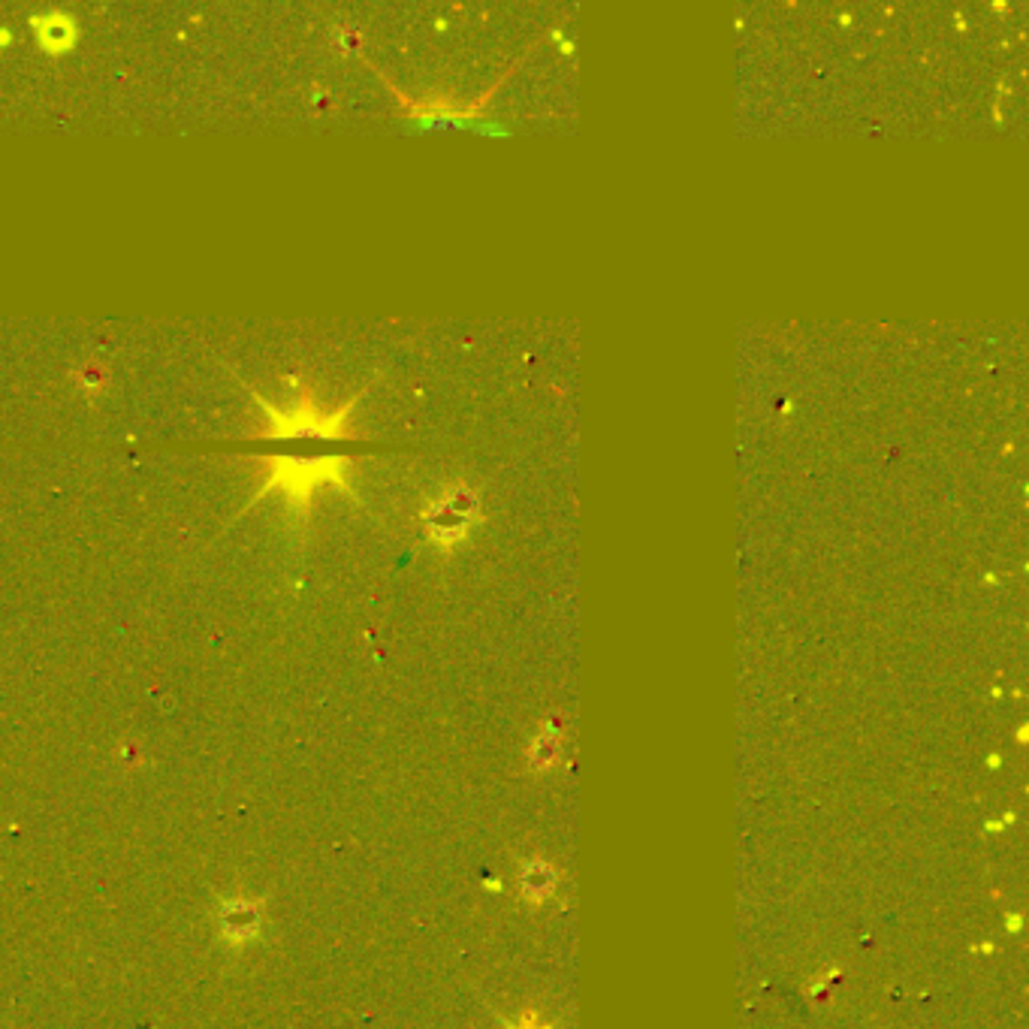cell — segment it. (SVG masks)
I'll return each mask as SVG.
<instances>
[{
  "label": "cell",
  "instance_id": "1",
  "mask_svg": "<svg viewBox=\"0 0 1029 1029\" xmlns=\"http://www.w3.org/2000/svg\"><path fill=\"white\" fill-rule=\"evenodd\" d=\"M37 31L43 37V46L49 52H64L70 43H73V25L67 19H58V16H49L46 22H37Z\"/></svg>",
  "mask_w": 1029,
  "mask_h": 1029
}]
</instances>
